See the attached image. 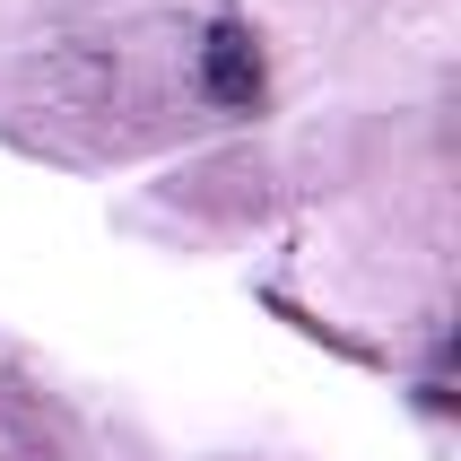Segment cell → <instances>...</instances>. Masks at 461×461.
<instances>
[{
    "label": "cell",
    "instance_id": "cell-1",
    "mask_svg": "<svg viewBox=\"0 0 461 461\" xmlns=\"http://www.w3.org/2000/svg\"><path fill=\"white\" fill-rule=\"evenodd\" d=\"M209 87H218L227 104H253V96H261V52L244 44L235 26H218V35H209Z\"/></svg>",
    "mask_w": 461,
    "mask_h": 461
}]
</instances>
